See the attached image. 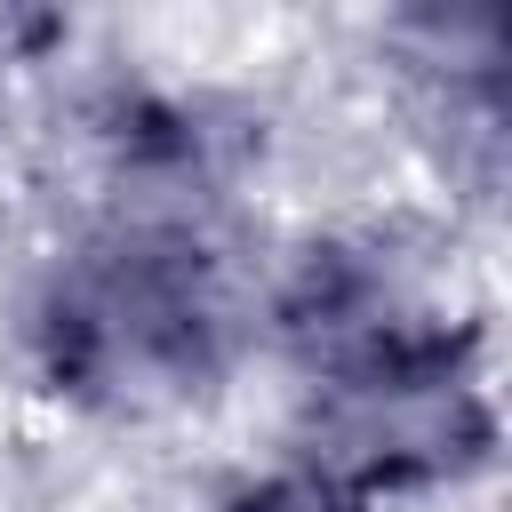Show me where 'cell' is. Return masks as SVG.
<instances>
[{
    "mask_svg": "<svg viewBox=\"0 0 512 512\" xmlns=\"http://www.w3.org/2000/svg\"><path fill=\"white\" fill-rule=\"evenodd\" d=\"M216 512H384V504H368V496L336 488V480H328V472H312V464H272V472L232 480Z\"/></svg>",
    "mask_w": 512,
    "mask_h": 512,
    "instance_id": "cell-4",
    "label": "cell"
},
{
    "mask_svg": "<svg viewBox=\"0 0 512 512\" xmlns=\"http://www.w3.org/2000/svg\"><path fill=\"white\" fill-rule=\"evenodd\" d=\"M296 448V464L328 472L368 504L472 480L496 456V392L480 368V336L344 376H304Z\"/></svg>",
    "mask_w": 512,
    "mask_h": 512,
    "instance_id": "cell-2",
    "label": "cell"
},
{
    "mask_svg": "<svg viewBox=\"0 0 512 512\" xmlns=\"http://www.w3.org/2000/svg\"><path fill=\"white\" fill-rule=\"evenodd\" d=\"M272 328L304 376H344V368H376V360H408V352L480 336L392 232L312 240L272 296Z\"/></svg>",
    "mask_w": 512,
    "mask_h": 512,
    "instance_id": "cell-3",
    "label": "cell"
},
{
    "mask_svg": "<svg viewBox=\"0 0 512 512\" xmlns=\"http://www.w3.org/2000/svg\"><path fill=\"white\" fill-rule=\"evenodd\" d=\"M32 376L112 424L208 400L240 352V280L208 216L112 208L32 288Z\"/></svg>",
    "mask_w": 512,
    "mask_h": 512,
    "instance_id": "cell-1",
    "label": "cell"
}]
</instances>
